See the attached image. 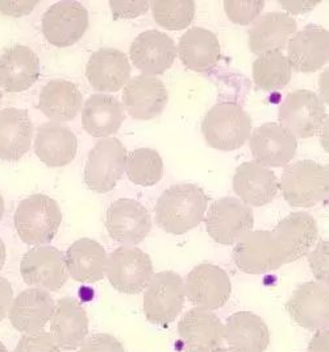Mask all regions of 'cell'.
Returning a JSON list of instances; mask_svg holds the SVG:
<instances>
[{
    "instance_id": "obj_1",
    "label": "cell",
    "mask_w": 329,
    "mask_h": 352,
    "mask_svg": "<svg viewBox=\"0 0 329 352\" xmlns=\"http://www.w3.org/2000/svg\"><path fill=\"white\" fill-rule=\"evenodd\" d=\"M208 197L194 184L172 185L156 204L158 227L172 235H183L203 222Z\"/></svg>"
},
{
    "instance_id": "obj_2",
    "label": "cell",
    "mask_w": 329,
    "mask_h": 352,
    "mask_svg": "<svg viewBox=\"0 0 329 352\" xmlns=\"http://www.w3.org/2000/svg\"><path fill=\"white\" fill-rule=\"evenodd\" d=\"M15 228L27 245H45L53 241L63 222L58 204L45 194H33L16 208Z\"/></svg>"
},
{
    "instance_id": "obj_3",
    "label": "cell",
    "mask_w": 329,
    "mask_h": 352,
    "mask_svg": "<svg viewBox=\"0 0 329 352\" xmlns=\"http://www.w3.org/2000/svg\"><path fill=\"white\" fill-rule=\"evenodd\" d=\"M280 188L291 208H314L328 198L329 169L313 160L284 166Z\"/></svg>"
},
{
    "instance_id": "obj_4",
    "label": "cell",
    "mask_w": 329,
    "mask_h": 352,
    "mask_svg": "<svg viewBox=\"0 0 329 352\" xmlns=\"http://www.w3.org/2000/svg\"><path fill=\"white\" fill-rule=\"evenodd\" d=\"M202 132L211 148L224 152L236 151L251 138V116L236 103H218L205 113Z\"/></svg>"
},
{
    "instance_id": "obj_5",
    "label": "cell",
    "mask_w": 329,
    "mask_h": 352,
    "mask_svg": "<svg viewBox=\"0 0 329 352\" xmlns=\"http://www.w3.org/2000/svg\"><path fill=\"white\" fill-rule=\"evenodd\" d=\"M234 261L241 272L265 274L288 264V258L273 231H248L234 248Z\"/></svg>"
},
{
    "instance_id": "obj_6",
    "label": "cell",
    "mask_w": 329,
    "mask_h": 352,
    "mask_svg": "<svg viewBox=\"0 0 329 352\" xmlns=\"http://www.w3.org/2000/svg\"><path fill=\"white\" fill-rule=\"evenodd\" d=\"M185 283L178 273H157L144 293L145 317L150 323L165 327L178 318L185 306Z\"/></svg>"
},
{
    "instance_id": "obj_7",
    "label": "cell",
    "mask_w": 329,
    "mask_h": 352,
    "mask_svg": "<svg viewBox=\"0 0 329 352\" xmlns=\"http://www.w3.org/2000/svg\"><path fill=\"white\" fill-rule=\"evenodd\" d=\"M126 146L116 138L100 139L90 151L83 172L86 186L103 194L115 189L126 166Z\"/></svg>"
},
{
    "instance_id": "obj_8",
    "label": "cell",
    "mask_w": 329,
    "mask_h": 352,
    "mask_svg": "<svg viewBox=\"0 0 329 352\" xmlns=\"http://www.w3.org/2000/svg\"><path fill=\"white\" fill-rule=\"evenodd\" d=\"M106 276L111 285L124 294H139L155 276L152 258L137 247H119L107 257Z\"/></svg>"
},
{
    "instance_id": "obj_9",
    "label": "cell",
    "mask_w": 329,
    "mask_h": 352,
    "mask_svg": "<svg viewBox=\"0 0 329 352\" xmlns=\"http://www.w3.org/2000/svg\"><path fill=\"white\" fill-rule=\"evenodd\" d=\"M326 106L314 91L297 90L283 99L280 107V122L295 139H310L326 122Z\"/></svg>"
},
{
    "instance_id": "obj_10",
    "label": "cell",
    "mask_w": 329,
    "mask_h": 352,
    "mask_svg": "<svg viewBox=\"0 0 329 352\" xmlns=\"http://www.w3.org/2000/svg\"><path fill=\"white\" fill-rule=\"evenodd\" d=\"M254 226L253 210L240 199L224 197L216 199L205 215L208 235L219 244H236Z\"/></svg>"
},
{
    "instance_id": "obj_11",
    "label": "cell",
    "mask_w": 329,
    "mask_h": 352,
    "mask_svg": "<svg viewBox=\"0 0 329 352\" xmlns=\"http://www.w3.org/2000/svg\"><path fill=\"white\" fill-rule=\"evenodd\" d=\"M43 33L54 47L66 48L77 44L89 28V12L79 1H58L43 16Z\"/></svg>"
},
{
    "instance_id": "obj_12",
    "label": "cell",
    "mask_w": 329,
    "mask_h": 352,
    "mask_svg": "<svg viewBox=\"0 0 329 352\" xmlns=\"http://www.w3.org/2000/svg\"><path fill=\"white\" fill-rule=\"evenodd\" d=\"M20 274L31 288L47 292H58L69 278L63 252L52 245H40L28 251L21 258Z\"/></svg>"
},
{
    "instance_id": "obj_13",
    "label": "cell",
    "mask_w": 329,
    "mask_h": 352,
    "mask_svg": "<svg viewBox=\"0 0 329 352\" xmlns=\"http://www.w3.org/2000/svg\"><path fill=\"white\" fill-rule=\"evenodd\" d=\"M185 290L191 304L212 311L227 304L232 293V284L223 268L203 263L188 273Z\"/></svg>"
},
{
    "instance_id": "obj_14",
    "label": "cell",
    "mask_w": 329,
    "mask_h": 352,
    "mask_svg": "<svg viewBox=\"0 0 329 352\" xmlns=\"http://www.w3.org/2000/svg\"><path fill=\"white\" fill-rule=\"evenodd\" d=\"M286 309L300 327L315 333L328 330V285L317 281L299 285L287 301Z\"/></svg>"
},
{
    "instance_id": "obj_15",
    "label": "cell",
    "mask_w": 329,
    "mask_h": 352,
    "mask_svg": "<svg viewBox=\"0 0 329 352\" xmlns=\"http://www.w3.org/2000/svg\"><path fill=\"white\" fill-rule=\"evenodd\" d=\"M106 228L112 241L126 247H135L150 232L152 218L140 202L122 198L107 210Z\"/></svg>"
},
{
    "instance_id": "obj_16",
    "label": "cell",
    "mask_w": 329,
    "mask_h": 352,
    "mask_svg": "<svg viewBox=\"0 0 329 352\" xmlns=\"http://www.w3.org/2000/svg\"><path fill=\"white\" fill-rule=\"evenodd\" d=\"M131 61L144 76L156 77L172 67L177 47L172 37L157 30L140 33L129 49Z\"/></svg>"
},
{
    "instance_id": "obj_17",
    "label": "cell",
    "mask_w": 329,
    "mask_h": 352,
    "mask_svg": "<svg viewBox=\"0 0 329 352\" xmlns=\"http://www.w3.org/2000/svg\"><path fill=\"white\" fill-rule=\"evenodd\" d=\"M328 60L329 32L320 25H306L287 44V61L298 73H316Z\"/></svg>"
},
{
    "instance_id": "obj_18",
    "label": "cell",
    "mask_w": 329,
    "mask_h": 352,
    "mask_svg": "<svg viewBox=\"0 0 329 352\" xmlns=\"http://www.w3.org/2000/svg\"><path fill=\"white\" fill-rule=\"evenodd\" d=\"M249 139L254 162L265 168L287 166L297 155V139L278 123L262 124Z\"/></svg>"
},
{
    "instance_id": "obj_19",
    "label": "cell",
    "mask_w": 329,
    "mask_h": 352,
    "mask_svg": "<svg viewBox=\"0 0 329 352\" xmlns=\"http://www.w3.org/2000/svg\"><path fill=\"white\" fill-rule=\"evenodd\" d=\"M178 336L186 352H214L224 342V324L214 311L194 307L179 320Z\"/></svg>"
},
{
    "instance_id": "obj_20",
    "label": "cell",
    "mask_w": 329,
    "mask_h": 352,
    "mask_svg": "<svg viewBox=\"0 0 329 352\" xmlns=\"http://www.w3.org/2000/svg\"><path fill=\"white\" fill-rule=\"evenodd\" d=\"M169 102V91L157 77L137 76L123 90V106L136 120H152L159 116Z\"/></svg>"
},
{
    "instance_id": "obj_21",
    "label": "cell",
    "mask_w": 329,
    "mask_h": 352,
    "mask_svg": "<svg viewBox=\"0 0 329 352\" xmlns=\"http://www.w3.org/2000/svg\"><path fill=\"white\" fill-rule=\"evenodd\" d=\"M234 190L249 208H262L278 195L280 181L271 169L249 161L236 169Z\"/></svg>"
},
{
    "instance_id": "obj_22",
    "label": "cell",
    "mask_w": 329,
    "mask_h": 352,
    "mask_svg": "<svg viewBox=\"0 0 329 352\" xmlns=\"http://www.w3.org/2000/svg\"><path fill=\"white\" fill-rule=\"evenodd\" d=\"M86 77L96 91L116 93L129 82V60L126 53L119 49H99L87 63Z\"/></svg>"
},
{
    "instance_id": "obj_23",
    "label": "cell",
    "mask_w": 329,
    "mask_h": 352,
    "mask_svg": "<svg viewBox=\"0 0 329 352\" xmlns=\"http://www.w3.org/2000/svg\"><path fill=\"white\" fill-rule=\"evenodd\" d=\"M56 304L50 293L30 288L21 292L11 305L8 318L15 330L24 334H37L52 320Z\"/></svg>"
},
{
    "instance_id": "obj_24",
    "label": "cell",
    "mask_w": 329,
    "mask_h": 352,
    "mask_svg": "<svg viewBox=\"0 0 329 352\" xmlns=\"http://www.w3.org/2000/svg\"><path fill=\"white\" fill-rule=\"evenodd\" d=\"M50 336L61 351L77 350L89 336V318L83 306L73 297L60 298L50 320Z\"/></svg>"
},
{
    "instance_id": "obj_25",
    "label": "cell",
    "mask_w": 329,
    "mask_h": 352,
    "mask_svg": "<svg viewBox=\"0 0 329 352\" xmlns=\"http://www.w3.org/2000/svg\"><path fill=\"white\" fill-rule=\"evenodd\" d=\"M78 140L63 123L47 122L37 129L34 153L49 168H63L77 156Z\"/></svg>"
},
{
    "instance_id": "obj_26",
    "label": "cell",
    "mask_w": 329,
    "mask_h": 352,
    "mask_svg": "<svg viewBox=\"0 0 329 352\" xmlns=\"http://www.w3.org/2000/svg\"><path fill=\"white\" fill-rule=\"evenodd\" d=\"M40 77V60L30 47L15 45L0 56V87L7 93H21Z\"/></svg>"
},
{
    "instance_id": "obj_27",
    "label": "cell",
    "mask_w": 329,
    "mask_h": 352,
    "mask_svg": "<svg viewBox=\"0 0 329 352\" xmlns=\"http://www.w3.org/2000/svg\"><path fill=\"white\" fill-rule=\"evenodd\" d=\"M294 17L284 12H269L256 19L249 31V48L253 54L281 52L297 33Z\"/></svg>"
},
{
    "instance_id": "obj_28",
    "label": "cell",
    "mask_w": 329,
    "mask_h": 352,
    "mask_svg": "<svg viewBox=\"0 0 329 352\" xmlns=\"http://www.w3.org/2000/svg\"><path fill=\"white\" fill-rule=\"evenodd\" d=\"M224 340L234 352H264L270 343V333L257 314L237 311L224 324Z\"/></svg>"
},
{
    "instance_id": "obj_29",
    "label": "cell",
    "mask_w": 329,
    "mask_h": 352,
    "mask_svg": "<svg viewBox=\"0 0 329 352\" xmlns=\"http://www.w3.org/2000/svg\"><path fill=\"white\" fill-rule=\"evenodd\" d=\"M273 234L282 245L288 264L308 255L317 241V224L308 212L298 211L287 215L273 230Z\"/></svg>"
},
{
    "instance_id": "obj_30",
    "label": "cell",
    "mask_w": 329,
    "mask_h": 352,
    "mask_svg": "<svg viewBox=\"0 0 329 352\" xmlns=\"http://www.w3.org/2000/svg\"><path fill=\"white\" fill-rule=\"evenodd\" d=\"M124 119V106L116 96L94 94L82 106V126L94 138L107 139L115 135Z\"/></svg>"
},
{
    "instance_id": "obj_31",
    "label": "cell",
    "mask_w": 329,
    "mask_h": 352,
    "mask_svg": "<svg viewBox=\"0 0 329 352\" xmlns=\"http://www.w3.org/2000/svg\"><path fill=\"white\" fill-rule=\"evenodd\" d=\"M69 276L78 283L94 284L104 278L107 255L98 241L83 238L73 243L65 254Z\"/></svg>"
},
{
    "instance_id": "obj_32",
    "label": "cell",
    "mask_w": 329,
    "mask_h": 352,
    "mask_svg": "<svg viewBox=\"0 0 329 352\" xmlns=\"http://www.w3.org/2000/svg\"><path fill=\"white\" fill-rule=\"evenodd\" d=\"M177 53L190 70L204 73L214 69L221 57L219 38L209 30L194 27L179 40Z\"/></svg>"
},
{
    "instance_id": "obj_33",
    "label": "cell",
    "mask_w": 329,
    "mask_h": 352,
    "mask_svg": "<svg viewBox=\"0 0 329 352\" xmlns=\"http://www.w3.org/2000/svg\"><path fill=\"white\" fill-rule=\"evenodd\" d=\"M33 124L27 110H0V160L19 161L32 145Z\"/></svg>"
},
{
    "instance_id": "obj_34",
    "label": "cell",
    "mask_w": 329,
    "mask_h": 352,
    "mask_svg": "<svg viewBox=\"0 0 329 352\" xmlns=\"http://www.w3.org/2000/svg\"><path fill=\"white\" fill-rule=\"evenodd\" d=\"M82 106V94L70 80H50L40 93L38 107L54 123L74 120Z\"/></svg>"
},
{
    "instance_id": "obj_35",
    "label": "cell",
    "mask_w": 329,
    "mask_h": 352,
    "mask_svg": "<svg viewBox=\"0 0 329 352\" xmlns=\"http://www.w3.org/2000/svg\"><path fill=\"white\" fill-rule=\"evenodd\" d=\"M253 80L264 91L284 89L293 76L291 66L282 52H267L253 63Z\"/></svg>"
},
{
    "instance_id": "obj_36",
    "label": "cell",
    "mask_w": 329,
    "mask_h": 352,
    "mask_svg": "<svg viewBox=\"0 0 329 352\" xmlns=\"http://www.w3.org/2000/svg\"><path fill=\"white\" fill-rule=\"evenodd\" d=\"M126 176L139 186H155L163 175V161L157 151L137 148L126 157Z\"/></svg>"
},
{
    "instance_id": "obj_37",
    "label": "cell",
    "mask_w": 329,
    "mask_h": 352,
    "mask_svg": "<svg viewBox=\"0 0 329 352\" xmlns=\"http://www.w3.org/2000/svg\"><path fill=\"white\" fill-rule=\"evenodd\" d=\"M150 8L158 25L168 31H183L195 17L192 0H157L150 3Z\"/></svg>"
},
{
    "instance_id": "obj_38",
    "label": "cell",
    "mask_w": 329,
    "mask_h": 352,
    "mask_svg": "<svg viewBox=\"0 0 329 352\" xmlns=\"http://www.w3.org/2000/svg\"><path fill=\"white\" fill-rule=\"evenodd\" d=\"M265 8V1H235L225 0L224 10L227 16L235 24L248 25L260 16L261 11Z\"/></svg>"
},
{
    "instance_id": "obj_39",
    "label": "cell",
    "mask_w": 329,
    "mask_h": 352,
    "mask_svg": "<svg viewBox=\"0 0 329 352\" xmlns=\"http://www.w3.org/2000/svg\"><path fill=\"white\" fill-rule=\"evenodd\" d=\"M14 352H61V349L50 333L41 331L21 336Z\"/></svg>"
},
{
    "instance_id": "obj_40",
    "label": "cell",
    "mask_w": 329,
    "mask_h": 352,
    "mask_svg": "<svg viewBox=\"0 0 329 352\" xmlns=\"http://www.w3.org/2000/svg\"><path fill=\"white\" fill-rule=\"evenodd\" d=\"M78 352H126V349L116 336L100 333L86 338Z\"/></svg>"
},
{
    "instance_id": "obj_41",
    "label": "cell",
    "mask_w": 329,
    "mask_h": 352,
    "mask_svg": "<svg viewBox=\"0 0 329 352\" xmlns=\"http://www.w3.org/2000/svg\"><path fill=\"white\" fill-rule=\"evenodd\" d=\"M308 263L317 283L328 285V241L317 243L313 252H308Z\"/></svg>"
},
{
    "instance_id": "obj_42",
    "label": "cell",
    "mask_w": 329,
    "mask_h": 352,
    "mask_svg": "<svg viewBox=\"0 0 329 352\" xmlns=\"http://www.w3.org/2000/svg\"><path fill=\"white\" fill-rule=\"evenodd\" d=\"M111 10L116 19H135L146 14L149 1H110Z\"/></svg>"
},
{
    "instance_id": "obj_43",
    "label": "cell",
    "mask_w": 329,
    "mask_h": 352,
    "mask_svg": "<svg viewBox=\"0 0 329 352\" xmlns=\"http://www.w3.org/2000/svg\"><path fill=\"white\" fill-rule=\"evenodd\" d=\"M37 4H38L37 1H21V0L0 1V14L12 17L25 16L31 14Z\"/></svg>"
},
{
    "instance_id": "obj_44",
    "label": "cell",
    "mask_w": 329,
    "mask_h": 352,
    "mask_svg": "<svg viewBox=\"0 0 329 352\" xmlns=\"http://www.w3.org/2000/svg\"><path fill=\"white\" fill-rule=\"evenodd\" d=\"M14 302V289L11 283L0 276V322L4 320Z\"/></svg>"
},
{
    "instance_id": "obj_45",
    "label": "cell",
    "mask_w": 329,
    "mask_h": 352,
    "mask_svg": "<svg viewBox=\"0 0 329 352\" xmlns=\"http://www.w3.org/2000/svg\"><path fill=\"white\" fill-rule=\"evenodd\" d=\"M328 330L317 331L308 344V352H328Z\"/></svg>"
},
{
    "instance_id": "obj_46",
    "label": "cell",
    "mask_w": 329,
    "mask_h": 352,
    "mask_svg": "<svg viewBox=\"0 0 329 352\" xmlns=\"http://www.w3.org/2000/svg\"><path fill=\"white\" fill-rule=\"evenodd\" d=\"M280 4L291 14L310 12L317 6V3H306V1H280Z\"/></svg>"
},
{
    "instance_id": "obj_47",
    "label": "cell",
    "mask_w": 329,
    "mask_h": 352,
    "mask_svg": "<svg viewBox=\"0 0 329 352\" xmlns=\"http://www.w3.org/2000/svg\"><path fill=\"white\" fill-rule=\"evenodd\" d=\"M5 245H4V241L0 239V271L3 270L4 264H5Z\"/></svg>"
},
{
    "instance_id": "obj_48",
    "label": "cell",
    "mask_w": 329,
    "mask_h": 352,
    "mask_svg": "<svg viewBox=\"0 0 329 352\" xmlns=\"http://www.w3.org/2000/svg\"><path fill=\"white\" fill-rule=\"evenodd\" d=\"M3 215H4V201H3V197L0 195V221L3 219Z\"/></svg>"
},
{
    "instance_id": "obj_49",
    "label": "cell",
    "mask_w": 329,
    "mask_h": 352,
    "mask_svg": "<svg viewBox=\"0 0 329 352\" xmlns=\"http://www.w3.org/2000/svg\"><path fill=\"white\" fill-rule=\"evenodd\" d=\"M214 352H234L232 350H229V349H224V347H220L218 350H215Z\"/></svg>"
},
{
    "instance_id": "obj_50",
    "label": "cell",
    "mask_w": 329,
    "mask_h": 352,
    "mask_svg": "<svg viewBox=\"0 0 329 352\" xmlns=\"http://www.w3.org/2000/svg\"><path fill=\"white\" fill-rule=\"evenodd\" d=\"M0 352H8V350H7V347L0 342Z\"/></svg>"
},
{
    "instance_id": "obj_51",
    "label": "cell",
    "mask_w": 329,
    "mask_h": 352,
    "mask_svg": "<svg viewBox=\"0 0 329 352\" xmlns=\"http://www.w3.org/2000/svg\"><path fill=\"white\" fill-rule=\"evenodd\" d=\"M1 98H3V94H1V91H0V102H1Z\"/></svg>"
}]
</instances>
